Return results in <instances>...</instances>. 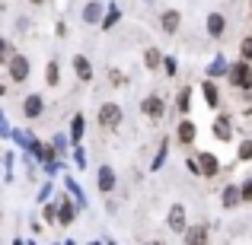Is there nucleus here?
Segmentation results:
<instances>
[{"mask_svg": "<svg viewBox=\"0 0 252 245\" xmlns=\"http://www.w3.org/2000/svg\"><path fill=\"white\" fill-rule=\"evenodd\" d=\"M26 245H38V242H26Z\"/></svg>", "mask_w": 252, "mask_h": 245, "instance_id": "nucleus-48", "label": "nucleus"}, {"mask_svg": "<svg viewBox=\"0 0 252 245\" xmlns=\"http://www.w3.org/2000/svg\"><path fill=\"white\" fill-rule=\"evenodd\" d=\"M227 80H230V86H236L240 92H249L252 89V64L249 61H233V64H230Z\"/></svg>", "mask_w": 252, "mask_h": 245, "instance_id": "nucleus-2", "label": "nucleus"}, {"mask_svg": "<svg viewBox=\"0 0 252 245\" xmlns=\"http://www.w3.org/2000/svg\"><path fill=\"white\" fill-rule=\"evenodd\" d=\"M249 13H252V3H249Z\"/></svg>", "mask_w": 252, "mask_h": 245, "instance_id": "nucleus-49", "label": "nucleus"}, {"mask_svg": "<svg viewBox=\"0 0 252 245\" xmlns=\"http://www.w3.org/2000/svg\"><path fill=\"white\" fill-rule=\"evenodd\" d=\"M42 111H45V99L38 96V92H32V96H26V102H23V115L29 118V121H35V118H42Z\"/></svg>", "mask_w": 252, "mask_h": 245, "instance_id": "nucleus-13", "label": "nucleus"}, {"mask_svg": "<svg viewBox=\"0 0 252 245\" xmlns=\"http://www.w3.org/2000/svg\"><path fill=\"white\" fill-rule=\"evenodd\" d=\"M64 188H67V194L77 201V207H80V210H86V204H90V201H86V191L80 188V182H77L74 175H64Z\"/></svg>", "mask_w": 252, "mask_h": 245, "instance_id": "nucleus-16", "label": "nucleus"}, {"mask_svg": "<svg viewBox=\"0 0 252 245\" xmlns=\"http://www.w3.org/2000/svg\"><path fill=\"white\" fill-rule=\"evenodd\" d=\"M204 74H208V80H220V77H227L230 74L227 57H223V54H214V61L208 64V70H204Z\"/></svg>", "mask_w": 252, "mask_h": 245, "instance_id": "nucleus-18", "label": "nucleus"}, {"mask_svg": "<svg viewBox=\"0 0 252 245\" xmlns=\"http://www.w3.org/2000/svg\"><path fill=\"white\" fill-rule=\"evenodd\" d=\"M96 185H99V191H102V194H112V191H115V185H118L115 169H112V165H99V172H96Z\"/></svg>", "mask_w": 252, "mask_h": 245, "instance_id": "nucleus-10", "label": "nucleus"}, {"mask_svg": "<svg viewBox=\"0 0 252 245\" xmlns=\"http://www.w3.org/2000/svg\"><path fill=\"white\" fill-rule=\"evenodd\" d=\"M51 147L58 150V156H64L67 150H74V140H70V134H55L51 137Z\"/></svg>", "mask_w": 252, "mask_h": 245, "instance_id": "nucleus-24", "label": "nucleus"}, {"mask_svg": "<svg viewBox=\"0 0 252 245\" xmlns=\"http://www.w3.org/2000/svg\"><path fill=\"white\" fill-rule=\"evenodd\" d=\"M118 19H122V10H118L115 3H109V6H105V16H102V29H105V32H109V29H115V26H118Z\"/></svg>", "mask_w": 252, "mask_h": 245, "instance_id": "nucleus-22", "label": "nucleus"}, {"mask_svg": "<svg viewBox=\"0 0 252 245\" xmlns=\"http://www.w3.org/2000/svg\"><path fill=\"white\" fill-rule=\"evenodd\" d=\"M195 137H198V124L185 115L182 121L176 124V140H179V147H191V143H195Z\"/></svg>", "mask_w": 252, "mask_h": 245, "instance_id": "nucleus-6", "label": "nucleus"}, {"mask_svg": "<svg viewBox=\"0 0 252 245\" xmlns=\"http://www.w3.org/2000/svg\"><path fill=\"white\" fill-rule=\"evenodd\" d=\"M179 26H182V13H179V10H166L160 16V29L166 32V35H176Z\"/></svg>", "mask_w": 252, "mask_h": 245, "instance_id": "nucleus-17", "label": "nucleus"}, {"mask_svg": "<svg viewBox=\"0 0 252 245\" xmlns=\"http://www.w3.org/2000/svg\"><path fill=\"white\" fill-rule=\"evenodd\" d=\"M166 156H169V137H166V140L160 143V150H157V156H154V163H150V169L157 172V169H160L163 163H166Z\"/></svg>", "mask_w": 252, "mask_h": 245, "instance_id": "nucleus-28", "label": "nucleus"}, {"mask_svg": "<svg viewBox=\"0 0 252 245\" xmlns=\"http://www.w3.org/2000/svg\"><path fill=\"white\" fill-rule=\"evenodd\" d=\"M208 242H211V229L204 226V223L185 229V245H208Z\"/></svg>", "mask_w": 252, "mask_h": 245, "instance_id": "nucleus-14", "label": "nucleus"}, {"mask_svg": "<svg viewBox=\"0 0 252 245\" xmlns=\"http://www.w3.org/2000/svg\"><path fill=\"white\" fill-rule=\"evenodd\" d=\"M163 74H166V77L179 74V61H176V57H163Z\"/></svg>", "mask_w": 252, "mask_h": 245, "instance_id": "nucleus-36", "label": "nucleus"}, {"mask_svg": "<svg viewBox=\"0 0 252 245\" xmlns=\"http://www.w3.org/2000/svg\"><path fill=\"white\" fill-rule=\"evenodd\" d=\"M70 64H74V74H77V80H80V83H90L93 80V61L86 54H74V61H70Z\"/></svg>", "mask_w": 252, "mask_h": 245, "instance_id": "nucleus-15", "label": "nucleus"}, {"mask_svg": "<svg viewBox=\"0 0 252 245\" xmlns=\"http://www.w3.org/2000/svg\"><path fill=\"white\" fill-rule=\"evenodd\" d=\"M220 204L227 210H233V207H240L243 204V194H240V185H227V188L220 191Z\"/></svg>", "mask_w": 252, "mask_h": 245, "instance_id": "nucleus-20", "label": "nucleus"}, {"mask_svg": "<svg viewBox=\"0 0 252 245\" xmlns=\"http://www.w3.org/2000/svg\"><path fill=\"white\" fill-rule=\"evenodd\" d=\"M77 201L70 194H61L58 197V226H70V223L77 220Z\"/></svg>", "mask_w": 252, "mask_h": 245, "instance_id": "nucleus-5", "label": "nucleus"}, {"mask_svg": "<svg viewBox=\"0 0 252 245\" xmlns=\"http://www.w3.org/2000/svg\"><path fill=\"white\" fill-rule=\"evenodd\" d=\"M240 61H249L252 64V35H246L240 42Z\"/></svg>", "mask_w": 252, "mask_h": 245, "instance_id": "nucleus-31", "label": "nucleus"}, {"mask_svg": "<svg viewBox=\"0 0 252 245\" xmlns=\"http://www.w3.org/2000/svg\"><path fill=\"white\" fill-rule=\"evenodd\" d=\"M198 172H201L204 178H217L220 175V160H217L211 150H201V153H198Z\"/></svg>", "mask_w": 252, "mask_h": 245, "instance_id": "nucleus-7", "label": "nucleus"}, {"mask_svg": "<svg viewBox=\"0 0 252 245\" xmlns=\"http://www.w3.org/2000/svg\"><path fill=\"white\" fill-rule=\"evenodd\" d=\"M109 74H112L109 80L115 83V86H125V83H128V80H125V74H122V70H109Z\"/></svg>", "mask_w": 252, "mask_h": 245, "instance_id": "nucleus-40", "label": "nucleus"}, {"mask_svg": "<svg viewBox=\"0 0 252 245\" xmlns=\"http://www.w3.org/2000/svg\"><path fill=\"white\" fill-rule=\"evenodd\" d=\"M185 165H189L191 175H201V172H198V156H189V160H185Z\"/></svg>", "mask_w": 252, "mask_h": 245, "instance_id": "nucleus-41", "label": "nucleus"}, {"mask_svg": "<svg viewBox=\"0 0 252 245\" xmlns=\"http://www.w3.org/2000/svg\"><path fill=\"white\" fill-rule=\"evenodd\" d=\"M61 169H64V163L61 160H55V163H45V175H48V182L55 175H61Z\"/></svg>", "mask_w": 252, "mask_h": 245, "instance_id": "nucleus-35", "label": "nucleus"}, {"mask_svg": "<svg viewBox=\"0 0 252 245\" xmlns=\"http://www.w3.org/2000/svg\"><path fill=\"white\" fill-rule=\"evenodd\" d=\"M64 245H77V242H74V239H67V242H64Z\"/></svg>", "mask_w": 252, "mask_h": 245, "instance_id": "nucleus-46", "label": "nucleus"}, {"mask_svg": "<svg viewBox=\"0 0 252 245\" xmlns=\"http://www.w3.org/2000/svg\"><path fill=\"white\" fill-rule=\"evenodd\" d=\"M29 137H32V134H29V131H23V128H13V134H10V140H13V143H19V147H23V150H26V143H29Z\"/></svg>", "mask_w": 252, "mask_h": 245, "instance_id": "nucleus-30", "label": "nucleus"}, {"mask_svg": "<svg viewBox=\"0 0 252 245\" xmlns=\"http://www.w3.org/2000/svg\"><path fill=\"white\" fill-rule=\"evenodd\" d=\"M204 29H208L211 38H223V32H227V16H223V13H208Z\"/></svg>", "mask_w": 252, "mask_h": 245, "instance_id": "nucleus-12", "label": "nucleus"}, {"mask_svg": "<svg viewBox=\"0 0 252 245\" xmlns=\"http://www.w3.org/2000/svg\"><path fill=\"white\" fill-rule=\"evenodd\" d=\"M51 191H55V188H51V182H45V185H42V188H38V204H48V197H51Z\"/></svg>", "mask_w": 252, "mask_h": 245, "instance_id": "nucleus-38", "label": "nucleus"}, {"mask_svg": "<svg viewBox=\"0 0 252 245\" xmlns=\"http://www.w3.org/2000/svg\"><path fill=\"white\" fill-rule=\"evenodd\" d=\"M83 131H86V118L80 115V111H77V115L70 118V128H67V134H70V140H74V147L83 140Z\"/></svg>", "mask_w": 252, "mask_h": 245, "instance_id": "nucleus-21", "label": "nucleus"}, {"mask_svg": "<svg viewBox=\"0 0 252 245\" xmlns=\"http://www.w3.org/2000/svg\"><path fill=\"white\" fill-rule=\"evenodd\" d=\"M6 74H10V83H26V80H29V74H32L29 57L16 51V54H13L10 61H6Z\"/></svg>", "mask_w": 252, "mask_h": 245, "instance_id": "nucleus-4", "label": "nucleus"}, {"mask_svg": "<svg viewBox=\"0 0 252 245\" xmlns=\"http://www.w3.org/2000/svg\"><path fill=\"white\" fill-rule=\"evenodd\" d=\"M211 134H214V140L220 143H230L236 134V124H233V115L230 111H220V115L214 118V124H211Z\"/></svg>", "mask_w": 252, "mask_h": 245, "instance_id": "nucleus-3", "label": "nucleus"}, {"mask_svg": "<svg viewBox=\"0 0 252 245\" xmlns=\"http://www.w3.org/2000/svg\"><path fill=\"white\" fill-rule=\"evenodd\" d=\"M166 226L172 229V233H182V236H185V229H189V214H185L182 204H172V207H169V214H166Z\"/></svg>", "mask_w": 252, "mask_h": 245, "instance_id": "nucleus-8", "label": "nucleus"}, {"mask_svg": "<svg viewBox=\"0 0 252 245\" xmlns=\"http://www.w3.org/2000/svg\"><path fill=\"white\" fill-rule=\"evenodd\" d=\"M70 156H74V165H77V169H86V150L80 147V143L74 147V153H70Z\"/></svg>", "mask_w": 252, "mask_h": 245, "instance_id": "nucleus-34", "label": "nucleus"}, {"mask_svg": "<svg viewBox=\"0 0 252 245\" xmlns=\"http://www.w3.org/2000/svg\"><path fill=\"white\" fill-rule=\"evenodd\" d=\"M201 96H204V105H208V109H217V105H220V89H217L214 80H201Z\"/></svg>", "mask_w": 252, "mask_h": 245, "instance_id": "nucleus-19", "label": "nucleus"}, {"mask_svg": "<svg viewBox=\"0 0 252 245\" xmlns=\"http://www.w3.org/2000/svg\"><path fill=\"white\" fill-rule=\"evenodd\" d=\"M176 109L182 111V115H189V109H191V86H182V89H179V96H176Z\"/></svg>", "mask_w": 252, "mask_h": 245, "instance_id": "nucleus-25", "label": "nucleus"}, {"mask_svg": "<svg viewBox=\"0 0 252 245\" xmlns=\"http://www.w3.org/2000/svg\"><path fill=\"white\" fill-rule=\"evenodd\" d=\"M29 3H32V6H42V3H45V0H29Z\"/></svg>", "mask_w": 252, "mask_h": 245, "instance_id": "nucleus-42", "label": "nucleus"}, {"mask_svg": "<svg viewBox=\"0 0 252 245\" xmlns=\"http://www.w3.org/2000/svg\"><path fill=\"white\" fill-rule=\"evenodd\" d=\"M102 16H105V3L102 0H90L83 6V23L86 26H102Z\"/></svg>", "mask_w": 252, "mask_h": 245, "instance_id": "nucleus-11", "label": "nucleus"}, {"mask_svg": "<svg viewBox=\"0 0 252 245\" xmlns=\"http://www.w3.org/2000/svg\"><path fill=\"white\" fill-rule=\"evenodd\" d=\"M3 182H13V153H3Z\"/></svg>", "mask_w": 252, "mask_h": 245, "instance_id": "nucleus-37", "label": "nucleus"}, {"mask_svg": "<svg viewBox=\"0 0 252 245\" xmlns=\"http://www.w3.org/2000/svg\"><path fill=\"white\" fill-rule=\"evenodd\" d=\"M141 111L147 118H154V121H160L163 115H166V102H163V96H157V92H150L147 99L141 102Z\"/></svg>", "mask_w": 252, "mask_h": 245, "instance_id": "nucleus-9", "label": "nucleus"}, {"mask_svg": "<svg viewBox=\"0 0 252 245\" xmlns=\"http://www.w3.org/2000/svg\"><path fill=\"white\" fill-rule=\"evenodd\" d=\"M3 92H6V86H3V83H0V96H3Z\"/></svg>", "mask_w": 252, "mask_h": 245, "instance_id": "nucleus-44", "label": "nucleus"}, {"mask_svg": "<svg viewBox=\"0 0 252 245\" xmlns=\"http://www.w3.org/2000/svg\"><path fill=\"white\" fill-rule=\"evenodd\" d=\"M42 220L48 223V226H58V201L42 204Z\"/></svg>", "mask_w": 252, "mask_h": 245, "instance_id": "nucleus-27", "label": "nucleus"}, {"mask_svg": "<svg viewBox=\"0 0 252 245\" xmlns=\"http://www.w3.org/2000/svg\"><path fill=\"white\" fill-rule=\"evenodd\" d=\"M96 121H99V128L115 131L118 124L125 121V109L118 102H102V105H99V111H96Z\"/></svg>", "mask_w": 252, "mask_h": 245, "instance_id": "nucleus-1", "label": "nucleus"}, {"mask_svg": "<svg viewBox=\"0 0 252 245\" xmlns=\"http://www.w3.org/2000/svg\"><path fill=\"white\" fill-rule=\"evenodd\" d=\"M240 194H243V204H252V175L240 182Z\"/></svg>", "mask_w": 252, "mask_h": 245, "instance_id": "nucleus-32", "label": "nucleus"}, {"mask_svg": "<svg viewBox=\"0 0 252 245\" xmlns=\"http://www.w3.org/2000/svg\"><path fill=\"white\" fill-rule=\"evenodd\" d=\"M13 134V128H10V121H6V115L0 111V137H10Z\"/></svg>", "mask_w": 252, "mask_h": 245, "instance_id": "nucleus-39", "label": "nucleus"}, {"mask_svg": "<svg viewBox=\"0 0 252 245\" xmlns=\"http://www.w3.org/2000/svg\"><path fill=\"white\" fill-rule=\"evenodd\" d=\"M90 245H102V242H90Z\"/></svg>", "mask_w": 252, "mask_h": 245, "instance_id": "nucleus-47", "label": "nucleus"}, {"mask_svg": "<svg viewBox=\"0 0 252 245\" xmlns=\"http://www.w3.org/2000/svg\"><path fill=\"white\" fill-rule=\"evenodd\" d=\"M144 67H147V70L163 67V54H160V48H147V51H144Z\"/></svg>", "mask_w": 252, "mask_h": 245, "instance_id": "nucleus-23", "label": "nucleus"}, {"mask_svg": "<svg viewBox=\"0 0 252 245\" xmlns=\"http://www.w3.org/2000/svg\"><path fill=\"white\" fill-rule=\"evenodd\" d=\"M236 160L240 163H252V137L240 140V150H236Z\"/></svg>", "mask_w": 252, "mask_h": 245, "instance_id": "nucleus-29", "label": "nucleus"}, {"mask_svg": "<svg viewBox=\"0 0 252 245\" xmlns=\"http://www.w3.org/2000/svg\"><path fill=\"white\" fill-rule=\"evenodd\" d=\"M144 245H163V242H160V239H154V242H144Z\"/></svg>", "mask_w": 252, "mask_h": 245, "instance_id": "nucleus-43", "label": "nucleus"}, {"mask_svg": "<svg viewBox=\"0 0 252 245\" xmlns=\"http://www.w3.org/2000/svg\"><path fill=\"white\" fill-rule=\"evenodd\" d=\"M13 54H16V51H13V45L6 42V38H0V64H6Z\"/></svg>", "mask_w": 252, "mask_h": 245, "instance_id": "nucleus-33", "label": "nucleus"}, {"mask_svg": "<svg viewBox=\"0 0 252 245\" xmlns=\"http://www.w3.org/2000/svg\"><path fill=\"white\" fill-rule=\"evenodd\" d=\"M45 83H48V86H58V83H61V67H58V61H48V64H45Z\"/></svg>", "mask_w": 252, "mask_h": 245, "instance_id": "nucleus-26", "label": "nucleus"}, {"mask_svg": "<svg viewBox=\"0 0 252 245\" xmlns=\"http://www.w3.org/2000/svg\"><path fill=\"white\" fill-rule=\"evenodd\" d=\"M13 245H23V239H13Z\"/></svg>", "mask_w": 252, "mask_h": 245, "instance_id": "nucleus-45", "label": "nucleus"}]
</instances>
